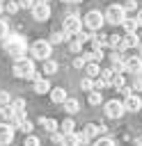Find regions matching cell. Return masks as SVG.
Returning <instances> with one entry per match:
<instances>
[{"mask_svg": "<svg viewBox=\"0 0 142 146\" xmlns=\"http://www.w3.org/2000/svg\"><path fill=\"white\" fill-rule=\"evenodd\" d=\"M82 57H85L87 62H101L105 55H103V50H92V52H85Z\"/></svg>", "mask_w": 142, "mask_h": 146, "instance_id": "obj_26", "label": "cell"}, {"mask_svg": "<svg viewBox=\"0 0 142 146\" xmlns=\"http://www.w3.org/2000/svg\"><path fill=\"white\" fill-rule=\"evenodd\" d=\"M124 107H126V112H137V110H142V98H140V94L126 96V98H124Z\"/></svg>", "mask_w": 142, "mask_h": 146, "instance_id": "obj_12", "label": "cell"}, {"mask_svg": "<svg viewBox=\"0 0 142 146\" xmlns=\"http://www.w3.org/2000/svg\"><path fill=\"white\" fill-rule=\"evenodd\" d=\"M140 57H142V43H140Z\"/></svg>", "mask_w": 142, "mask_h": 146, "instance_id": "obj_49", "label": "cell"}, {"mask_svg": "<svg viewBox=\"0 0 142 146\" xmlns=\"http://www.w3.org/2000/svg\"><path fill=\"white\" fill-rule=\"evenodd\" d=\"M44 73H46V75L57 73V62H55V59H46V62H44Z\"/></svg>", "mask_w": 142, "mask_h": 146, "instance_id": "obj_27", "label": "cell"}, {"mask_svg": "<svg viewBox=\"0 0 142 146\" xmlns=\"http://www.w3.org/2000/svg\"><path fill=\"white\" fill-rule=\"evenodd\" d=\"M133 91H142V75H135V80H133Z\"/></svg>", "mask_w": 142, "mask_h": 146, "instance_id": "obj_43", "label": "cell"}, {"mask_svg": "<svg viewBox=\"0 0 142 146\" xmlns=\"http://www.w3.org/2000/svg\"><path fill=\"white\" fill-rule=\"evenodd\" d=\"M69 2H82V0H69Z\"/></svg>", "mask_w": 142, "mask_h": 146, "instance_id": "obj_48", "label": "cell"}, {"mask_svg": "<svg viewBox=\"0 0 142 146\" xmlns=\"http://www.w3.org/2000/svg\"><path fill=\"white\" fill-rule=\"evenodd\" d=\"M135 146H142V135H137V137H135Z\"/></svg>", "mask_w": 142, "mask_h": 146, "instance_id": "obj_45", "label": "cell"}, {"mask_svg": "<svg viewBox=\"0 0 142 146\" xmlns=\"http://www.w3.org/2000/svg\"><path fill=\"white\" fill-rule=\"evenodd\" d=\"M142 43V39L135 34V32H128V34H124V39H121V50H126V48H137Z\"/></svg>", "mask_w": 142, "mask_h": 146, "instance_id": "obj_13", "label": "cell"}, {"mask_svg": "<svg viewBox=\"0 0 142 146\" xmlns=\"http://www.w3.org/2000/svg\"><path fill=\"white\" fill-rule=\"evenodd\" d=\"M85 144H87V137L82 132H69V135H64L62 146H85Z\"/></svg>", "mask_w": 142, "mask_h": 146, "instance_id": "obj_11", "label": "cell"}, {"mask_svg": "<svg viewBox=\"0 0 142 146\" xmlns=\"http://www.w3.org/2000/svg\"><path fill=\"white\" fill-rule=\"evenodd\" d=\"M39 0H18V5H21V9H32L34 5H37Z\"/></svg>", "mask_w": 142, "mask_h": 146, "instance_id": "obj_40", "label": "cell"}, {"mask_svg": "<svg viewBox=\"0 0 142 146\" xmlns=\"http://www.w3.org/2000/svg\"><path fill=\"white\" fill-rule=\"evenodd\" d=\"M140 36H142V32H140Z\"/></svg>", "mask_w": 142, "mask_h": 146, "instance_id": "obj_51", "label": "cell"}, {"mask_svg": "<svg viewBox=\"0 0 142 146\" xmlns=\"http://www.w3.org/2000/svg\"><path fill=\"white\" fill-rule=\"evenodd\" d=\"M62 105H64V112H66V114H76V112L80 110V103H78L76 98H66Z\"/></svg>", "mask_w": 142, "mask_h": 146, "instance_id": "obj_20", "label": "cell"}, {"mask_svg": "<svg viewBox=\"0 0 142 146\" xmlns=\"http://www.w3.org/2000/svg\"><path fill=\"white\" fill-rule=\"evenodd\" d=\"M135 18H137V23L142 25V9H137V16H135Z\"/></svg>", "mask_w": 142, "mask_h": 146, "instance_id": "obj_46", "label": "cell"}, {"mask_svg": "<svg viewBox=\"0 0 142 146\" xmlns=\"http://www.w3.org/2000/svg\"><path fill=\"white\" fill-rule=\"evenodd\" d=\"M39 125H41L46 132H50V135L57 132V128H60V123H57L55 119H50V116H41V119H39Z\"/></svg>", "mask_w": 142, "mask_h": 146, "instance_id": "obj_15", "label": "cell"}, {"mask_svg": "<svg viewBox=\"0 0 142 146\" xmlns=\"http://www.w3.org/2000/svg\"><path fill=\"white\" fill-rule=\"evenodd\" d=\"M82 50V41L76 36V41H71V52H80Z\"/></svg>", "mask_w": 142, "mask_h": 146, "instance_id": "obj_41", "label": "cell"}, {"mask_svg": "<svg viewBox=\"0 0 142 146\" xmlns=\"http://www.w3.org/2000/svg\"><path fill=\"white\" fill-rule=\"evenodd\" d=\"M124 68L128 73H135V75H142V57L140 55H131L124 59Z\"/></svg>", "mask_w": 142, "mask_h": 146, "instance_id": "obj_9", "label": "cell"}, {"mask_svg": "<svg viewBox=\"0 0 142 146\" xmlns=\"http://www.w3.org/2000/svg\"><path fill=\"white\" fill-rule=\"evenodd\" d=\"M14 135H16V128H14L11 123L2 121V123H0V146L11 144V141H14Z\"/></svg>", "mask_w": 142, "mask_h": 146, "instance_id": "obj_8", "label": "cell"}, {"mask_svg": "<svg viewBox=\"0 0 142 146\" xmlns=\"http://www.w3.org/2000/svg\"><path fill=\"white\" fill-rule=\"evenodd\" d=\"M53 144H64V132H53Z\"/></svg>", "mask_w": 142, "mask_h": 146, "instance_id": "obj_42", "label": "cell"}, {"mask_svg": "<svg viewBox=\"0 0 142 146\" xmlns=\"http://www.w3.org/2000/svg\"><path fill=\"white\" fill-rule=\"evenodd\" d=\"M5 2H7V0H0V14L5 11Z\"/></svg>", "mask_w": 142, "mask_h": 146, "instance_id": "obj_47", "label": "cell"}, {"mask_svg": "<svg viewBox=\"0 0 142 146\" xmlns=\"http://www.w3.org/2000/svg\"><path fill=\"white\" fill-rule=\"evenodd\" d=\"M103 112H105V116H108V119H121V116H124V112H126V107H124V103H121V100L112 98V100H108V103L103 105Z\"/></svg>", "mask_w": 142, "mask_h": 146, "instance_id": "obj_7", "label": "cell"}, {"mask_svg": "<svg viewBox=\"0 0 142 146\" xmlns=\"http://www.w3.org/2000/svg\"><path fill=\"white\" fill-rule=\"evenodd\" d=\"M85 64H87L85 57H76V59H73V66H76V68H85Z\"/></svg>", "mask_w": 142, "mask_h": 146, "instance_id": "obj_44", "label": "cell"}, {"mask_svg": "<svg viewBox=\"0 0 142 146\" xmlns=\"http://www.w3.org/2000/svg\"><path fill=\"white\" fill-rule=\"evenodd\" d=\"M115 75H117V71H115V68H101V75H98V78H101V80H105L108 84H112Z\"/></svg>", "mask_w": 142, "mask_h": 146, "instance_id": "obj_24", "label": "cell"}, {"mask_svg": "<svg viewBox=\"0 0 142 146\" xmlns=\"http://www.w3.org/2000/svg\"><path fill=\"white\" fill-rule=\"evenodd\" d=\"M14 75L16 78H27V80H39V73L34 68V59L32 57H21V59H14Z\"/></svg>", "mask_w": 142, "mask_h": 146, "instance_id": "obj_2", "label": "cell"}, {"mask_svg": "<svg viewBox=\"0 0 142 146\" xmlns=\"http://www.w3.org/2000/svg\"><path fill=\"white\" fill-rule=\"evenodd\" d=\"M18 9H21L18 0H7V2H5V14H16Z\"/></svg>", "mask_w": 142, "mask_h": 146, "instance_id": "obj_28", "label": "cell"}, {"mask_svg": "<svg viewBox=\"0 0 142 146\" xmlns=\"http://www.w3.org/2000/svg\"><path fill=\"white\" fill-rule=\"evenodd\" d=\"M92 43H94V50H103L108 46V34H92Z\"/></svg>", "mask_w": 142, "mask_h": 146, "instance_id": "obj_18", "label": "cell"}, {"mask_svg": "<svg viewBox=\"0 0 142 146\" xmlns=\"http://www.w3.org/2000/svg\"><path fill=\"white\" fill-rule=\"evenodd\" d=\"M124 9L126 11H137V0H126L124 2Z\"/></svg>", "mask_w": 142, "mask_h": 146, "instance_id": "obj_39", "label": "cell"}, {"mask_svg": "<svg viewBox=\"0 0 142 146\" xmlns=\"http://www.w3.org/2000/svg\"><path fill=\"white\" fill-rule=\"evenodd\" d=\"M50 80L48 78H39V80H34V91L37 94H50Z\"/></svg>", "mask_w": 142, "mask_h": 146, "instance_id": "obj_17", "label": "cell"}, {"mask_svg": "<svg viewBox=\"0 0 142 146\" xmlns=\"http://www.w3.org/2000/svg\"><path fill=\"white\" fill-rule=\"evenodd\" d=\"M14 114H16V110H14L11 105H5V107L0 110V116H2L7 123H11V121H14Z\"/></svg>", "mask_w": 142, "mask_h": 146, "instance_id": "obj_22", "label": "cell"}, {"mask_svg": "<svg viewBox=\"0 0 142 146\" xmlns=\"http://www.w3.org/2000/svg\"><path fill=\"white\" fill-rule=\"evenodd\" d=\"M85 73H87V78H98V75H101L98 62H87V64H85Z\"/></svg>", "mask_w": 142, "mask_h": 146, "instance_id": "obj_19", "label": "cell"}, {"mask_svg": "<svg viewBox=\"0 0 142 146\" xmlns=\"http://www.w3.org/2000/svg\"><path fill=\"white\" fill-rule=\"evenodd\" d=\"M11 107H14L16 112H25V100H23V98H14V100H11Z\"/></svg>", "mask_w": 142, "mask_h": 146, "instance_id": "obj_34", "label": "cell"}, {"mask_svg": "<svg viewBox=\"0 0 142 146\" xmlns=\"http://www.w3.org/2000/svg\"><path fill=\"white\" fill-rule=\"evenodd\" d=\"M121 39L124 36H119V34H108V46H112L115 50H121Z\"/></svg>", "mask_w": 142, "mask_h": 146, "instance_id": "obj_25", "label": "cell"}, {"mask_svg": "<svg viewBox=\"0 0 142 146\" xmlns=\"http://www.w3.org/2000/svg\"><path fill=\"white\" fill-rule=\"evenodd\" d=\"M94 146H117V144H115L112 137H98V139L94 141Z\"/></svg>", "mask_w": 142, "mask_h": 146, "instance_id": "obj_33", "label": "cell"}, {"mask_svg": "<svg viewBox=\"0 0 142 146\" xmlns=\"http://www.w3.org/2000/svg\"><path fill=\"white\" fill-rule=\"evenodd\" d=\"M69 96H66V91H64V87H53L50 89V100L53 103H57V105H62L64 100H66Z\"/></svg>", "mask_w": 142, "mask_h": 146, "instance_id": "obj_16", "label": "cell"}, {"mask_svg": "<svg viewBox=\"0 0 142 146\" xmlns=\"http://www.w3.org/2000/svg\"><path fill=\"white\" fill-rule=\"evenodd\" d=\"M73 128H76V123H73V119H64V121L60 123V130H62L64 135H69V132H73Z\"/></svg>", "mask_w": 142, "mask_h": 146, "instance_id": "obj_29", "label": "cell"}, {"mask_svg": "<svg viewBox=\"0 0 142 146\" xmlns=\"http://www.w3.org/2000/svg\"><path fill=\"white\" fill-rule=\"evenodd\" d=\"M18 130H21L23 135H32V130H34V125H32V121L27 119V121H23V123L18 125Z\"/></svg>", "mask_w": 142, "mask_h": 146, "instance_id": "obj_32", "label": "cell"}, {"mask_svg": "<svg viewBox=\"0 0 142 146\" xmlns=\"http://www.w3.org/2000/svg\"><path fill=\"white\" fill-rule=\"evenodd\" d=\"M87 100H89V105H101L103 96H101V91H96V89H94V91H89V98H87Z\"/></svg>", "mask_w": 142, "mask_h": 146, "instance_id": "obj_30", "label": "cell"}, {"mask_svg": "<svg viewBox=\"0 0 142 146\" xmlns=\"http://www.w3.org/2000/svg\"><path fill=\"white\" fill-rule=\"evenodd\" d=\"M80 87H82L85 91H94V78H87V75H85V78L80 80Z\"/></svg>", "mask_w": 142, "mask_h": 146, "instance_id": "obj_31", "label": "cell"}, {"mask_svg": "<svg viewBox=\"0 0 142 146\" xmlns=\"http://www.w3.org/2000/svg\"><path fill=\"white\" fill-rule=\"evenodd\" d=\"M48 16H50V5L39 0V2L32 7V18H34V21H46Z\"/></svg>", "mask_w": 142, "mask_h": 146, "instance_id": "obj_10", "label": "cell"}, {"mask_svg": "<svg viewBox=\"0 0 142 146\" xmlns=\"http://www.w3.org/2000/svg\"><path fill=\"white\" fill-rule=\"evenodd\" d=\"M121 27H124V30H126V34H128V32H135V30L140 27V23H137V18H124Z\"/></svg>", "mask_w": 142, "mask_h": 146, "instance_id": "obj_21", "label": "cell"}, {"mask_svg": "<svg viewBox=\"0 0 142 146\" xmlns=\"http://www.w3.org/2000/svg\"><path fill=\"white\" fill-rule=\"evenodd\" d=\"M82 18L78 16V14H71V16H66L64 18V32L69 34V36H78L80 32H82Z\"/></svg>", "mask_w": 142, "mask_h": 146, "instance_id": "obj_6", "label": "cell"}, {"mask_svg": "<svg viewBox=\"0 0 142 146\" xmlns=\"http://www.w3.org/2000/svg\"><path fill=\"white\" fill-rule=\"evenodd\" d=\"M105 132V125H96V123H87L85 128H82V135L87 137V139H92V137H101Z\"/></svg>", "mask_w": 142, "mask_h": 146, "instance_id": "obj_14", "label": "cell"}, {"mask_svg": "<svg viewBox=\"0 0 142 146\" xmlns=\"http://www.w3.org/2000/svg\"><path fill=\"white\" fill-rule=\"evenodd\" d=\"M48 41H50L53 46H55V43H64V41H69V34H66V32H53Z\"/></svg>", "mask_w": 142, "mask_h": 146, "instance_id": "obj_23", "label": "cell"}, {"mask_svg": "<svg viewBox=\"0 0 142 146\" xmlns=\"http://www.w3.org/2000/svg\"><path fill=\"white\" fill-rule=\"evenodd\" d=\"M7 34H9L7 21H5V18H0V41H5V39H7Z\"/></svg>", "mask_w": 142, "mask_h": 146, "instance_id": "obj_36", "label": "cell"}, {"mask_svg": "<svg viewBox=\"0 0 142 146\" xmlns=\"http://www.w3.org/2000/svg\"><path fill=\"white\" fill-rule=\"evenodd\" d=\"M23 146H39V137H37V135H25Z\"/></svg>", "mask_w": 142, "mask_h": 146, "instance_id": "obj_35", "label": "cell"}, {"mask_svg": "<svg viewBox=\"0 0 142 146\" xmlns=\"http://www.w3.org/2000/svg\"><path fill=\"white\" fill-rule=\"evenodd\" d=\"M0 105L5 107V105H11V96H9V91H0Z\"/></svg>", "mask_w": 142, "mask_h": 146, "instance_id": "obj_37", "label": "cell"}, {"mask_svg": "<svg viewBox=\"0 0 142 146\" xmlns=\"http://www.w3.org/2000/svg\"><path fill=\"white\" fill-rule=\"evenodd\" d=\"M82 23H85V27H89V30H101L103 25H105V14H101L98 9H92V11H87L85 16H82Z\"/></svg>", "mask_w": 142, "mask_h": 146, "instance_id": "obj_4", "label": "cell"}, {"mask_svg": "<svg viewBox=\"0 0 142 146\" xmlns=\"http://www.w3.org/2000/svg\"><path fill=\"white\" fill-rule=\"evenodd\" d=\"M126 18V9L124 5H110L105 9V23H112V25H121Z\"/></svg>", "mask_w": 142, "mask_h": 146, "instance_id": "obj_5", "label": "cell"}, {"mask_svg": "<svg viewBox=\"0 0 142 146\" xmlns=\"http://www.w3.org/2000/svg\"><path fill=\"white\" fill-rule=\"evenodd\" d=\"M5 52L11 55L14 59H21L27 52V41L21 34H7V39H5Z\"/></svg>", "mask_w": 142, "mask_h": 146, "instance_id": "obj_1", "label": "cell"}, {"mask_svg": "<svg viewBox=\"0 0 142 146\" xmlns=\"http://www.w3.org/2000/svg\"><path fill=\"white\" fill-rule=\"evenodd\" d=\"M41 2H48V0H41Z\"/></svg>", "mask_w": 142, "mask_h": 146, "instance_id": "obj_50", "label": "cell"}, {"mask_svg": "<svg viewBox=\"0 0 142 146\" xmlns=\"http://www.w3.org/2000/svg\"><path fill=\"white\" fill-rule=\"evenodd\" d=\"M112 87H117V89L126 87V84H124V75H121V73H117V75H115V80H112Z\"/></svg>", "mask_w": 142, "mask_h": 146, "instance_id": "obj_38", "label": "cell"}, {"mask_svg": "<svg viewBox=\"0 0 142 146\" xmlns=\"http://www.w3.org/2000/svg\"><path fill=\"white\" fill-rule=\"evenodd\" d=\"M30 55H32V59L46 62V59H50V55H53V43L46 41V39H39V41H34V43L30 46Z\"/></svg>", "mask_w": 142, "mask_h": 146, "instance_id": "obj_3", "label": "cell"}]
</instances>
